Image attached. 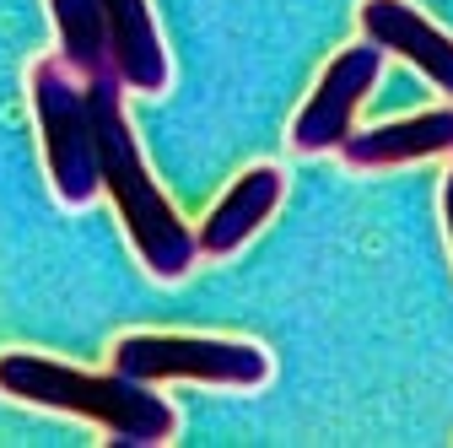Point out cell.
Segmentation results:
<instances>
[{"instance_id": "6da1fadb", "label": "cell", "mask_w": 453, "mask_h": 448, "mask_svg": "<svg viewBox=\"0 0 453 448\" xmlns=\"http://www.w3.org/2000/svg\"><path fill=\"white\" fill-rule=\"evenodd\" d=\"M87 92H92V114H97L103 189L113 195V211H119L135 254L146 259V270L157 282H184L195 270L200 238L179 221V211L167 205V195L157 189L151 167H146V157L135 146V130L125 120V81L113 71H103V76H87Z\"/></svg>"}, {"instance_id": "ba28073f", "label": "cell", "mask_w": 453, "mask_h": 448, "mask_svg": "<svg viewBox=\"0 0 453 448\" xmlns=\"http://www.w3.org/2000/svg\"><path fill=\"white\" fill-rule=\"evenodd\" d=\"M103 27H108V60L125 92H167V49L151 22L146 0H103Z\"/></svg>"}, {"instance_id": "52a82bcc", "label": "cell", "mask_w": 453, "mask_h": 448, "mask_svg": "<svg viewBox=\"0 0 453 448\" xmlns=\"http://www.w3.org/2000/svg\"><path fill=\"white\" fill-rule=\"evenodd\" d=\"M280 195H287V174H280V167H270V162L249 167V174L211 205L205 228H200V254H211V259L238 254V249L265 228V221L275 216Z\"/></svg>"}, {"instance_id": "3957f363", "label": "cell", "mask_w": 453, "mask_h": 448, "mask_svg": "<svg viewBox=\"0 0 453 448\" xmlns=\"http://www.w3.org/2000/svg\"><path fill=\"white\" fill-rule=\"evenodd\" d=\"M33 114L49 157V179L60 205H92L103 189V162H97V114H92V92L71 76L65 60H38L33 76Z\"/></svg>"}, {"instance_id": "8992f818", "label": "cell", "mask_w": 453, "mask_h": 448, "mask_svg": "<svg viewBox=\"0 0 453 448\" xmlns=\"http://www.w3.org/2000/svg\"><path fill=\"white\" fill-rule=\"evenodd\" d=\"M357 22H362V38H372L383 54L411 60L437 92L453 97V38L442 27H432L411 0H362Z\"/></svg>"}, {"instance_id": "7a4b0ae2", "label": "cell", "mask_w": 453, "mask_h": 448, "mask_svg": "<svg viewBox=\"0 0 453 448\" xmlns=\"http://www.w3.org/2000/svg\"><path fill=\"white\" fill-rule=\"evenodd\" d=\"M0 395H12L22 406H43V411H65V416H92L108 427L113 443H130V448L173 443V432H179L173 406L119 367L97 378V373H76L65 362H49L38 351H6L0 357Z\"/></svg>"}, {"instance_id": "9c48e42d", "label": "cell", "mask_w": 453, "mask_h": 448, "mask_svg": "<svg viewBox=\"0 0 453 448\" xmlns=\"http://www.w3.org/2000/svg\"><path fill=\"white\" fill-rule=\"evenodd\" d=\"M453 151V108H426V114L394 120V125H372V130H351L340 157L346 167H400V162H421V157H442Z\"/></svg>"}, {"instance_id": "5b68a950", "label": "cell", "mask_w": 453, "mask_h": 448, "mask_svg": "<svg viewBox=\"0 0 453 448\" xmlns=\"http://www.w3.org/2000/svg\"><path fill=\"white\" fill-rule=\"evenodd\" d=\"M383 76V49L372 38L351 43V49H340L334 60L324 66L319 87L308 92V103L297 108V120H292V146L303 157H319V151H340L351 135V120H357V108L367 103V92L378 87Z\"/></svg>"}, {"instance_id": "277c9868", "label": "cell", "mask_w": 453, "mask_h": 448, "mask_svg": "<svg viewBox=\"0 0 453 448\" xmlns=\"http://www.w3.org/2000/svg\"><path fill=\"white\" fill-rule=\"evenodd\" d=\"M113 367L157 383V378H195L221 389H259L270 378V357L254 341H216V335H125L113 341Z\"/></svg>"}, {"instance_id": "30bf717a", "label": "cell", "mask_w": 453, "mask_h": 448, "mask_svg": "<svg viewBox=\"0 0 453 448\" xmlns=\"http://www.w3.org/2000/svg\"><path fill=\"white\" fill-rule=\"evenodd\" d=\"M49 6H54V27H60V60L71 71H81V81L113 71L108 27H103V0H49Z\"/></svg>"}, {"instance_id": "8fae6325", "label": "cell", "mask_w": 453, "mask_h": 448, "mask_svg": "<svg viewBox=\"0 0 453 448\" xmlns=\"http://www.w3.org/2000/svg\"><path fill=\"white\" fill-rule=\"evenodd\" d=\"M442 216H448V243H453V174L442 179Z\"/></svg>"}]
</instances>
